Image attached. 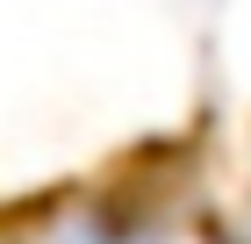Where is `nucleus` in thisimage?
<instances>
[{
  "mask_svg": "<svg viewBox=\"0 0 251 244\" xmlns=\"http://www.w3.org/2000/svg\"><path fill=\"white\" fill-rule=\"evenodd\" d=\"M65 244H144L136 230H100V223H86V230H72Z\"/></svg>",
  "mask_w": 251,
  "mask_h": 244,
  "instance_id": "1",
  "label": "nucleus"
}]
</instances>
